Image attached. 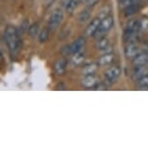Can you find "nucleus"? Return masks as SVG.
Masks as SVG:
<instances>
[{
  "label": "nucleus",
  "mask_w": 148,
  "mask_h": 148,
  "mask_svg": "<svg viewBox=\"0 0 148 148\" xmlns=\"http://www.w3.org/2000/svg\"><path fill=\"white\" fill-rule=\"evenodd\" d=\"M4 39L10 51L13 54L16 53L21 47V39L18 29L13 25H8L4 31Z\"/></svg>",
  "instance_id": "f257e3e1"
},
{
  "label": "nucleus",
  "mask_w": 148,
  "mask_h": 148,
  "mask_svg": "<svg viewBox=\"0 0 148 148\" xmlns=\"http://www.w3.org/2000/svg\"><path fill=\"white\" fill-rule=\"evenodd\" d=\"M85 46V39L83 37L77 38L76 41H74L72 44L65 46L61 49V53L64 56H69V55H73L74 53H77L79 51H82L84 49Z\"/></svg>",
  "instance_id": "f03ea898"
},
{
  "label": "nucleus",
  "mask_w": 148,
  "mask_h": 148,
  "mask_svg": "<svg viewBox=\"0 0 148 148\" xmlns=\"http://www.w3.org/2000/svg\"><path fill=\"white\" fill-rule=\"evenodd\" d=\"M113 24H114V18L112 16H108L107 18H103L101 21V24H100L99 29H98L97 32L95 33L94 37L96 38L97 40L102 37H104L106 33L108 32L111 28H112Z\"/></svg>",
  "instance_id": "7ed1b4c3"
},
{
  "label": "nucleus",
  "mask_w": 148,
  "mask_h": 148,
  "mask_svg": "<svg viewBox=\"0 0 148 148\" xmlns=\"http://www.w3.org/2000/svg\"><path fill=\"white\" fill-rule=\"evenodd\" d=\"M62 21H63V12L60 9H55L51 13V16H49V22H47V27L51 30L56 29L61 24Z\"/></svg>",
  "instance_id": "20e7f679"
},
{
  "label": "nucleus",
  "mask_w": 148,
  "mask_h": 148,
  "mask_svg": "<svg viewBox=\"0 0 148 148\" xmlns=\"http://www.w3.org/2000/svg\"><path fill=\"white\" fill-rule=\"evenodd\" d=\"M121 75V68L117 65H113L106 70L105 72V77L108 82H115L119 79Z\"/></svg>",
  "instance_id": "39448f33"
},
{
  "label": "nucleus",
  "mask_w": 148,
  "mask_h": 148,
  "mask_svg": "<svg viewBox=\"0 0 148 148\" xmlns=\"http://www.w3.org/2000/svg\"><path fill=\"white\" fill-rule=\"evenodd\" d=\"M125 56L130 59H133L134 57H136V55L140 53V47L136 42H132V43H128L127 46L125 47L124 49Z\"/></svg>",
  "instance_id": "423d86ee"
},
{
  "label": "nucleus",
  "mask_w": 148,
  "mask_h": 148,
  "mask_svg": "<svg viewBox=\"0 0 148 148\" xmlns=\"http://www.w3.org/2000/svg\"><path fill=\"white\" fill-rule=\"evenodd\" d=\"M101 21L102 19L100 18H98V16L92 19V21H90V23H89L85 28V31H84L85 36H87V37L94 36L95 33L97 32V30L99 29L100 24H101Z\"/></svg>",
  "instance_id": "0eeeda50"
},
{
  "label": "nucleus",
  "mask_w": 148,
  "mask_h": 148,
  "mask_svg": "<svg viewBox=\"0 0 148 148\" xmlns=\"http://www.w3.org/2000/svg\"><path fill=\"white\" fill-rule=\"evenodd\" d=\"M67 68V60L65 58H60L53 64V71L58 76L64 75Z\"/></svg>",
  "instance_id": "6e6552de"
},
{
  "label": "nucleus",
  "mask_w": 148,
  "mask_h": 148,
  "mask_svg": "<svg viewBox=\"0 0 148 148\" xmlns=\"http://www.w3.org/2000/svg\"><path fill=\"white\" fill-rule=\"evenodd\" d=\"M97 82H98L97 77H95L94 75H88V76H84L82 77V82H80L82 85L86 89L93 88L94 86H96Z\"/></svg>",
  "instance_id": "1a4fd4ad"
},
{
  "label": "nucleus",
  "mask_w": 148,
  "mask_h": 148,
  "mask_svg": "<svg viewBox=\"0 0 148 148\" xmlns=\"http://www.w3.org/2000/svg\"><path fill=\"white\" fill-rule=\"evenodd\" d=\"M132 64L134 67L136 66H143L148 64V54L144 52H140L132 59Z\"/></svg>",
  "instance_id": "9d476101"
},
{
  "label": "nucleus",
  "mask_w": 148,
  "mask_h": 148,
  "mask_svg": "<svg viewBox=\"0 0 148 148\" xmlns=\"http://www.w3.org/2000/svg\"><path fill=\"white\" fill-rule=\"evenodd\" d=\"M146 74H148V67H147V65L136 66V67H134L132 77H133L134 79L136 80V79H138L139 77L145 76Z\"/></svg>",
  "instance_id": "9b49d317"
},
{
  "label": "nucleus",
  "mask_w": 148,
  "mask_h": 148,
  "mask_svg": "<svg viewBox=\"0 0 148 148\" xmlns=\"http://www.w3.org/2000/svg\"><path fill=\"white\" fill-rule=\"evenodd\" d=\"M114 58H115L114 57V54L111 53V52L105 53L104 55H102V56L98 59L97 64H98V66H101V67L108 66V65H110V64H111L113 62Z\"/></svg>",
  "instance_id": "f8f14e48"
},
{
  "label": "nucleus",
  "mask_w": 148,
  "mask_h": 148,
  "mask_svg": "<svg viewBox=\"0 0 148 148\" xmlns=\"http://www.w3.org/2000/svg\"><path fill=\"white\" fill-rule=\"evenodd\" d=\"M139 24H140V19L138 18H132L127 22L126 30L133 32H138L139 30Z\"/></svg>",
  "instance_id": "ddd939ff"
},
{
  "label": "nucleus",
  "mask_w": 148,
  "mask_h": 148,
  "mask_svg": "<svg viewBox=\"0 0 148 148\" xmlns=\"http://www.w3.org/2000/svg\"><path fill=\"white\" fill-rule=\"evenodd\" d=\"M84 52L82 51H79L77 52V53H74L73 54V57H72V64L74 66H79L82 65L83 63V61H84Z\"/></svg>",
  "instance_id": "4468645a"
},
{
  "label": "nucleus",
  "mask_w": 148,
  "mask_h": 148,
  "mask_svg": "<svg viewBox=\"0 0 148 148\" xmlns=\"http://www.w3.org/2000/svg\"><path fill=\"white\" fill-rule=\"evenodd\" d=\"M110 47V42H108V39L106 38L105 36L100 39H98L97 43H96V47L98 51H105L108 47Z\"/></svg>",
  "instance_id": "2eb2a0df"
},
{
  "label": "nucleus",
  "mask_w": 148,
  "mask_h": 148,
  "mask_svg": "<svg viewBox=\"0 0 148 148\" xmlns=\"http://www.w3.org/2000/svg\"><path fill=\"white\" fill-rule=\"evenodd\" d=\"M98 69V64L95 63H91V64H87L82 68V74L83 76H88V75H94L95 72L97 71Z\"/></svg>",
  "instance_id": "dca6fc26"
},
{
  "label": "nucleus",
  "mask_w": 148,
  "mask_h": 148,
  "mask_svg": "<svg viewBox=\"0 0 148 148\" xmlns=\"http://www.w3.org/2000/svg\"><path fill=\"white\" fill-rule=\"evenodd\" d=\"M89 18H90V12L88 10H84L82 13H79V16H77V21H79V23L83 24L88 21Z\"/></svg>",
  "instance_id": "f3484780"
},
{
  "label": "nucleus",
  "mask_w": 148,
  "mask_h": 148,
  "mask_svg": "<svg viewBox=\"0 0 148 148\" xmlns=\"http://www.w3.org/2000/svg\"><path fill=\"white\" fill-rule=\"evenodd\" d=\"M49 30L51 29L47 27V28H44L40 33H39L38 39H39V42H40V43H45V42L47 41L49 36Z\"/></svg>",
  "instance_id": "a211bd4d"
},
{
  "label": "nucleus",
  "mask_w": 148,
  "mask_h": 148,
  "mask_svg": "<svg viewBox=\"0 0 148 148\" xmlns=\"http://www.w3.org/2000/svg\"><path fill=\"white\" fill-rule=\"evenodd\" d=\"M138 37V34L136 32H133V31H128L126 30L124 34V40L127 42V43H132V42H136V39Z\"/></svg>",
  "instance_id": "6ab92c4d"
},
{
  "label": "nucleus",
  "mask_w": 148,
  "mask_h": 148,
  "mask_svg": "<svg viewBox=\"0 0 148 148\" xmlns=\"http://www.w3.org/2000/svg\"><path fill=\"white\" fill-rule=\"evenodd\" d=\"M138 7L136 6V4L131 5V6L124 9V16H131L135 15L136 13H138Z\"/></svg>",
  "instance_id": "aec40b11"
},
{
  "label": "nucleus",
  "mask_w": 148,
  "mask_h": 148,
  "mask_svg": "<svg viewBox=\"0 0 148 148\" xmlns=\"http://www.w3.org/2000/svg\"><path fill=\"white\" fill-rule=\"evenodd\" d=\"M77 0H70L64 7H65V10L67 11V13L72 14L77 8Z\"/></svg>",
  "instance_id": "412c9836"
},
{
  "label": "nucleus",
  "mask_w": 148,
  "mask_h": 148,
  "mask_svg": "<svg viewBox=\"0 0 148 148\" xmlns=\"http://www.w3.org/2000/svg\"><path fill=\"white\" fill-rule=\"evenodd\" d=\"M136 82V85H138V87H141V88L148 87V74H146L143 77H139Z\"/></svg>",
  "instance_id": "4be33fe9"
},
{
  "label": "nucleus",
  "mask_w": 148,
  "mask_h": 148,
  "mask_svg": "<svg viewBox=\"0 0 148 148\" xmlns=\"http://www.w3.org/2000/svg\"><path fill=\"white\" fill-rule=\"evenodd\" d=\"M136 0H119V7L124 10L125 8L136 4Z\"/></svg>",
  "instance_id": "5701e85b"
},
{
  "label": "nucleus",
  "mask_w": 148,
  "mask_h": 148,
  "mask_svg": "<svg viewBox=\"0 0 148 148\" xmlns=\"http://www.w3.org/2000/svg\"><path fill=\"white\" fill-rule=\"evenodd\" d=\"M29 35L32 36V37H35L36 35H39V26L38 23H34L32 24L31 26H29Z\"/></svg>",
  "instance_id": "b1692460"
},
{
  "label": "nucleus",
  "mask_w": 148,
  "mask_h": 148,
  "mask_svg": "<svg viewBox=\"0 0 148 148\" xmlns=\"http://www.w3.org/2000/svg\"><path fill=\"white\" fill-rule=\"evenodd\" d=\"M110 9L108 7H104L103 9H101L100 11L99 15H98V18H100L101 19L107 18L108 16H110Z\"/></svg>",
  "instance_id": "393cba45"
},
{
  "label": "nucleus",
  "mask_w": 148,
  "mask_h": 148,
  "mask_svg": "<svg viewBox=\"0 0 148 148\" xmlns=\"http://www.w3.org/2000/svg\"><path fill=\"white\" fill-rule=\"evenodd\" d=\"M148 29V18H143L140 19V24H139V30L141 31H144V30Z\"/></svg>",
  "instance_id": "a878e982"
},
{
  "label": "nucleus",
  "mask_w": 148,
  "mask_h": 148,
  "mask_svg": "<svg viewBox=\"0 0 148 148\" xmlns=\"http://www.w3.org/2000/svg\"><path fill=\"white\" fill-rule=\"evenodd\" d=\"M21 28V34H22V33H24L25 31H27V30L29 29V22H28V21H24L23 22H22Z\"/></svg>",
  "instance_id": "bb28decb"
},
{
  "label": "nucleus",
  "mask_w": 148,
  "mask_h": 148,
  "mask_svg": "<svg viewBox=\"0 0 148 148\" xmlns=\"http://www.w3.org/2000/svg\"><path fill=\"white\" fill-rule=\"evenodd\" d=\"M98 1H99V0H87L85 4L87 5L88 7H94L95 5L98 3Z\"/></svg>",
  "instance_id": "cd10ccee"
},
{
  "label": "nucleus",
  "mask_w": 148,
  "mask_h": 148,
  "mask_svg": "<svg viewBox=\"0 0 148 148\" xmlns=\"http://www.w3.org/2000/svg\"><path fill=\"white\" fill-rule=\"evenodd\" d=\"M56 89H57V90H65V89H66V85L63 84V83H59V84H57Z\"/></svg>",
  "instance_id": "c85d7f7f"
},
{
  "label": "nucleus",
  "mask_w": 148,
  "mask_h": 148,
  "mask_svg": "<svg viewBox=\"0 0 148 148\" xmlns=\"http://www.w3.org/2000/svg\"><path fill=\"white\" fill-rule=\"evenodd\" d=\"M80 1L83 2V3H86V1H87V0H80Z\"/></svg>",
  "instance_id": "c756f323"
},
{
  "label": "nucleus",
  "mask_w": 148,
  "mask_h": 148,
  "mask_svg": "<svg viewBox=\"0 0 148 148\" xmlns=\"http://www.w3.org/2000/svg\"><path fill=\"white\" fill-rule=\"evenodd\" d=\"M47 2H51V1H53V0H47Z\"/></svg>",
  "instance_id": "7c9ffc66"
}]
</instances>
